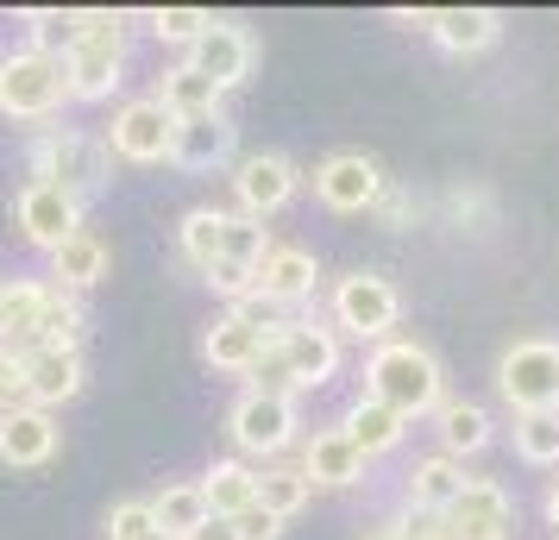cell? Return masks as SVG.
Here are the masks:
<instances>
[{
  "label": "cell",
  "instance_id": "1",
  "mask_svg": "<svg viewBox=\"0 0 559 540\" xmlns=\"http://www.w3.org/2000/svg\"><path fill=\"white\" fill-rule=\"evenodd\" d=\"M365 396L396 409L403 421H415V415H433L447 403V371L421 339H383L365 359Z\"/></svg>",
  "mask_w": 559,
  "mask_h": 540
},
{
  "label": "cell",
  "instance_id": "2",
  "mask_svg": "<svg viewBox=\"0 0 559 540\" xmlns=\"http://www.w3.org/2000/svg\"><path fill=\"white\" fill-rule=\"evenodd\" d=\"M82 32L70 57H63V82L70 101H107L127 82V20L120 13H76Z\"/></svg>",
  "mask_w": 559,
  "mask_h": 540
},
{
  "label": "cell",
  "instance_id": "3",
  "mask_svg": "<svg viewBox=\"0 0 559 540\" xmlns=\"http://www.w3.org/2000/svg\"><path fill=\"white\" fill-rule=\"evenodd\" d=\"M26 170H32V182H51V189H63V195L82 202V195H95V189L114 177V157H107V145L88 139V132L45 127L38 139H32Z\"/></svg>",
  "mask_w": 559,
  "mask_h": 540
},
{
  "label": "cell",
  "instance_id": "4",
  "mask_svg": "<svg viewBox=\"0 0 559 540\" xmlns=\"http://www.w3.org/2000/svg\"><path fill=\"white\" fill-rule=\"evenodd\" d=\"M70 101V82H63V57H45V51H7L0 57V113L7 120H57Z\"/></svg>",
  "mask_w": 559,
  "mask_h": 540
},
{
  "label": "cell",
  "instance_id": "5",
  "mask_svg": "<svg viewBox=\"0 0 559 540\" xmlns=\"http://www.w3.org/2000/svg\"><path fill=\"white\" fill-rule=\"evenodd\" d=\"M497 389L515 415L559 409V339H515L497 359Z\"/></svg>",
  "mask_w": 559,
  "mask_h": 540
},
{
  "label": "cell",
  "instance_id": "6",
  "mask_svg": "<svg viewBox=\"0 0 559 540\" xmlns=\"http://www.w3.org/2000/svg\"><path fill=\"white\" fill-rule=\"evenodd\" d=\"M333 321L353 339H378L383 346L390 327L403 321V296H396V284L378 277V271H353V277L333 284Z\"/></svg>",
  "mask_w": 559,
  "mask_h": 540
},
{
  "label": "cell",
  "instance_id": "7",
  "mask_svg": "<svg viewBox=\"0 0 559 540\" xmlns=\"http://www.w3.org/2000/svg\"><path fill=\"white\" fill-rule=\"evenodd\" d=\"M170 132L177 120L164 113L157 95H139L114 113V127H107V157H120V164H170Z\"/></svg>",
  "mask_w": 559,
  "mask_h": 540
},
{
  "label": "cell",
  "instance_id": "8",
  "mask_svg": "<svg viewBox=\"0 0 559 540\" xmlns=\"http://www.w3.org/2000/svg\"><path fill=\"white\" fill-rule=\"evenodd\" d=\"M227 434H233L239 453H252V459H277V453H289V440H296V403H277V396L246 389V396L227 409Z\"/></svg>",
  "mask_w": 559,
  "mask_h": 540
},
{
  "label": "cell",
  "instance_id": "9",
  "mask_svg": "<svg viewBox=\"0 0 559 540\" xmlns=\"http://www.w3.org/2000/svg\"><path fill=\"white\" fill-rule=\"evenodd\" d=\"M189 70H202L221 95L227 88H239V82L252 76V63H258V45H252V32L239 26V20H214V26L189 45V57H182Z\"/></svg>",
  "mask_w": 559,
  "mask_h": 540
},
{
  "label": "cell",
  "instance_id": "10",
  "mask_svg": "<svg viewBox=\"0 0 559 540\" xmlns=\"http://www.w3.org/2000/svg\"><path fill=\"white\" fill-rule=\"evenodd\" d=\"M82 384H88V364H82V352H57V346H38V352H26L20 359V403H32V409H63V403H76Z\"/></svg>",
  "mask_w": 559,
  "mask_h": 540
},
{
  "label": "cell",
  "instance_id": "11",
  "mask_svg": "<svg viewBox=\"0 0 559 540\" xmlns=\"http://www.w3.org/2000/svg\"><path fill=\"white\" fill-rule=\"evenodd\" d=\"M314 195H321V207H333V214H365V207H378V195H383V170L365 152H333V157H321V170H314Z\"/></svg>",
  "mask_w": 559,
  "mask_h": 540
},
{
  "label": "cell",
  "instance_id": "12",
  "mask_svg": "<svg viewBox=\"0 0 559 540\" xmlns=\"http://www.w3.org/2000/svg\"><path fill=\"white\" fill-rule=\"evenodd\" d=\"M509 515H515V503L497 478H465V490L453 496V509L440 521H447L453 540H509Z\"/></svg>",
  "mask_w": 559,
  "mask_h": 540
},
{
  "label": "cell",
  "instance_id": "13",
  "mask_svg": "<svg viewBox=\"0 0 559 540\" xmlns=\"http://www.w3.org/2000/svg\"><path fill=\"white\" fill-rule=\"evenodd\" d=\"M13 220H20V232H26L38 252H57L82 227V202L63 195V189H51V182H26L20 202H13Z\"/></svg>",
  "mask_w": 559,
  "mask_h": 540
},
{
  "label": "cell",
  "instance_id": "14",
  "mask_svg": "<svg viewBox=\"0 0 559 540\" xmlns=\"http://www.w3.org/2000/svg\"><path fill=\"white\" fill-rule=\"evenodd\" d=\"M296 164L283 152H252L233 164V195H239V207L252 214V220H264V214H277L289 195H296Z\"/></svg>",
  "mask_w": 559,
  "mask_h": 540
},
{
  "label": "cell",
  "instance_id": "15",
  "mask_svg": "<svg viewBox=\"0 0 559 540\" xmlns=\"http://www.w3.org/2000/svg\"><path fill=\"white\" fill-rule=\"evenodd\" d=\"M271 346L283 352V364L296 371L302 389L333 384V371H340V339H333V327H321V321H283V334L271 339Z\"/></svg>",
  "mask_w": 559,
  "mask_h": 540
},
{
  "label": "cell",
  "instance_id": "16",
  "mask_svg": "<svg viewBox=\"0 0 559 540\" xmlns=\"http://www.w3.org/2000/svg\"><path fill=\"white\" fill-rule=\"evenodd\" d=\"M51 459H57V415L32 409V403H13L0 415V465L32 471V465H51Z\"/></svg>",
  "mask_w": 559,
  "mask_h": 540
},
{
  "label": "cell",
  "instance_id": "17",
  "mask_svg": "<svg viewBox=\"0 0 559 540\" xmlns=\"http://www.w3.org/2000/svg\"><path fill=\"white\" fill-rule=\"evenodd\" d=\"M252 284L264 302H277V309H296V302H308L314 296V284H321V264H314V252L308 245H271V252L258 257Z\"/></svg>",
  "mask_w": 559,
  "mask_h": 540
},
{
  "label": "cell",
  "instance_id": "18",
  "mask_svg": "<svg viewBox=\"0 0 559 540\" xmlns=\"http://www.w3.org/2000/svg\"><path fill=\"white\" fill-rule=\"evenodd\" d=\"M233 145H239V127H233L227 113H195V120H177V132H170V164L202 177V170L227 164Z\"/></svg>",
  "mask_w": 559,
  "mask_h": 540
},
{
  "label": "cell",
  "instance_id": "19",
  "mask_svg": "<svg viewBox=\"0 0 559 540\" xmlns=\"http://www.w3.org/2000/svg\"><path fill=\"white\" fill-rule=\"evenodd\" d=\"M433 45L453 57H478L490 51L497 38H503V13L497 7H447V13H433Z\"/></svg>",
  "mask_w": 559,
  "mask_h": 540
},
{
  "label": "cell",
  "instance_id": "20",
  "mask_svg": "<svg viewBox=\"0 0 559 540\" xmlns=\"http://www.w3.org/2000/svg\"><path fill=\"white\" fill-rule=\"evenodd\" d=\"M365 465H371V459H365V453H358L340 428H321V434L302 446V478H308V484L346 490V484H358V478H365Z\"/></svg>",
  "mask_w": 559,
  "mask_h": 540
},
{
  "label": "cell",
  "instance_id": "21",
  "mask_svg": "<svg viewBox=\"0 0 559 540\" xmlns=\"http://www.w3.org/2000/svg\"><path fill=\"white\" fill-rule=\"evenodd\" d=\"M51 277H57V289H63V296L95 289L107 277V239H102V232H88V227H76L51 252Z\"/></svg>",
  "mask_w": 559,
  "mask_h": 540
},
{
  "label": "cell",
  "instance_id": "22",
  "mask_svg": "<svg viewBox=\"0 0 559 540\" xmlns=\"http://www.w3.org/2000/svg\"><path fill=\"white\" fill-rule=\"evenodd\" d=\"M433 434H440V453H447V459H465V453H484V446L497 440V421H490V409H478V403L447 396V403L433 409Z\"/></svg>",
  "mask_w": 559,
  "mask_h": 540
},
{
  "label": "cell",
  "instance_id": "23",
  "mask_svg": "<svg viewBox=\"0 0 559 540\" xmlns=\"http://www.w3.org/2000/svg\"><path fill=\"white\" fill-rule=\"evenodd\" d=\"M264 346H271V339L258 334V327H246L239 314H221V321H214V327L202 334V359L214 364V371H233V377H246V371L264 359Z\"/></svg>",
  "mask_w": 559,
  "mask_h": 540
},
{
  "label": "cell",
  "instance_id": "24",
  "mask_svg": "<svg viewBox=\"0 0 559 540\" xmlns=\"http://www.w3.org/2000/svg\"><path fill=\"white\" fill-rule=\"evenodd\" d=\"M408 509L415 515H447L453 509V496L465 490V465L447 459V453H428V459H415V471H408Z\"/></svg>",
  "mask_w": 559,
  "mask_h": 540
},
{
  "label": "cell",
  "instance_id": "25",
  "mask_svg": "<svg viewBox=\"0 0 559 540\" xmlns=\"http://www.w3.org/2000/svg\"><path fill=\"white\" fill-rule=\"evenodd\" d=\"M340 434L353 440L365 459H378V453H396L408 434V421L396 409H383V403H371V396H358L353 409H346V421H340Z\"/></svg>",
  "mask_w": 559,
  "mask_h": 540
},
{
  "label": "cell",
  "instance_id": "26",
  "mask_svg": "<svg viewBox=\"0 0 559 540\" xmlns=\"http://www.w3.org/2000/svg\"><path fill=\"white\" fill-rule=\"evenodd\" d=\"M195 484H202L207 515H221V521H233L239 509H252L258 503V471L246 459H214L207 465V478H195Z\"/></svg>",
  "mask_w": 559,
  "mask_h": 540
},
{
  "label": "cell",
  "instance_id": "27",
  "mask_svg": "<svg viewBox=\"0 0 559 540\" xmlns=\"http://www.w3.org/2000/svg\"><path fill=\"white\" fill-rule=\"evenodd\" d=\"M157 101H164V113L170 120H195V113H227V95L214 88V82L202 76V70H189V63H170L164 70V82H157Z\"/></svg>",
  "mask_w": 559,
  "mask_h": 540
},
{
  "label": "cell",
  "instance_id": "28",
  "mask_svg": "<svg viewBox=\"0 0 559 540\" xmlns=\"http://www.w3.org/2000/svg\"><path fill=\"white\" fill-rule=\"evenodd\" d=\"M45 296H51V284H13L0 289V352H26L32 334H38V314H45Z\"/></svg>",
  "mask_w": 559,
  "mask_h": 540
},
{
  "label": "cell",
  "instance_id": "29",
  "mask_svg": "<svg viewBox=\"0 0 559 540\" xmlns=\"http://www.w3.org/2000/svg\"><path fill=\"white\" fill-rule=\"evenodd\" d=\"M82 334H88V314H82L76 296H63V289L51 284V296H45V314H38V334H32L26 352H38V346H57V352H82ZM20 352V359H26Z\"/></svg>",
  "mask_w": 559,
  "mask_h": 540
},
{
  "label": "cell",
  "instance_id": "30",
  "mask_svg": "<svg viewBox=\"0 0 559 540\" xmlns=\"http://www.w3.org/2000/svg\"><path fill=\"white\" fill-rule=\"evenodd\" d=\"M152 521H157V535H164V540H189L207 521L202 484H164L152 496Z\"/></svg>",
  "mask_w": 559,
  "mask_h": 540
},
{
  "label": "cell",
  "instance_id": "31",
  "mask_svg": "<svg viewBox=\"0 0 559 540\" xmlns=\"http://www.w3.org/2000/svg\"><path fill=\"white\" fill-rule=\"evenodd\" d=\"M308 496H314V484L302 478V465H271V471H258V509L264 515L289 521V515L308 509Z\"/></svg>",
  "mask_w": 559,
  "mask_h": 540
},
{
  "label": "cell",
  "instance_id": "32",
  "mask_svg": "<svg viewBox=\"0 0 559 540\" xmlns=\"http://www.w3.org/2000/svg\"><path fill=\"white\" fill-rule=\"evenodd\" d=\"M221 227H227V214H221V207H189V214H182L177 245H182V257H189L195 271L214 264V252H221Z\"/></svg>",
  "mask_w": 559,
  "mask_h": 540
},
{
  "label": "cell",
  "instance_id": "33",
  "mask_svg": "<svg viewBox=\"0 0 559 540\" xmlns=\"http://www.w3.org/2000/svg\"><path fill=\"white\" fill-rule=\"evenodd\" d=\"M277 239H271V227L264 220H252V214H227V227H221V252L227 264H246V271H258V257L271 252Z\"/></svg>",
  "mask_w": 559,
  "mask_h": 540
},
{
  "label": "cell",
  "instance_id": "34",
  "mask_svg": "<svg viewBox=\"0 0 559 540\" xmlns=\"http://www.w3.org/2000/svg\"><path fill=\"white\" fill-rule=\"evenodd\" d=\"M82 20L76 13H63V7H38V13H26V51H45V57H70V45H76Z\"/></svg>",
  "mask_w": 559,
  "mask_h": 540
},
{
  "label": "cell",
  "instance_id": "35",
  "mask_svg": "<svg viewBox=\"0 0 559 540\" xmlns=\"http://www.w3.org/2000/svg\"><path fill=\"white\" fill-rule=\"evenodd\" d=\"M515 453L528 465H559V409L515 415Z\"/></svg>",
  "mask_w": 559,
  "mask_h": 540
},
{
  "label": "cell",
  "instance_id": "36",
  "mask_svg": "<svg viewBox=\"0 0 559 540\" xmlns=\"http://www.w3.org/2000/svg\"><path fill=\"white\" fill-rule=\"evenodd\" d=\"M207 26H214V13H207V7H157V13H152V32L164 38V45H182V51H189Z\"/></svg>",
  "mask_w": 559,
  "mask_h": 540
},
{
  "label": "cell",
  "instance_id": "37",
  "mask_svg": "<svg viewBox=\"0 0 559 540\" xmlns=\"http://www.w3.org/2000/svg\"><path fill=\"white\" fill-rule=\"evenodd\" d=\"M246 377H252L246 389H258V396H277V403H296V396H302V384H296V371L283 364L277 346H264V359H258Z\"/></svg>",
  "mask_w": 559,
  "mask_h": 540
},
{
  "label": "cell",
  "instance_id": "38",
  "mask_svg": "<svg viewBox=\"0 0 559 540\" xmlns=\"http://www.w3.org/2000/svg\"><path fill=\"white\" fill-rule=\"evenodd\" d=\"M107 540H157V521H152V503H114L107 509Z\"/></svg>",
  "mask_w": 559,
  "mask_h": 540
},
{
  "label": "cell",
  "instance_id": "39",
  "mask_svg": "<svg viewBox=\"0 0 559 540\" xmlns=\"http://www.w3.org/2000/svg\"><path fill=\"white\" fill-rule=\"evenodd\" d=\"M453 220H459V227L472 220V232L490 227V220H497V202H490V189H453Z\"/></svg>",
  "mask_w": 559,
  "mask_h": 540
},
{
  "label": "cell",
  "instance_id": "40",
  "mask_svg": "<svg viewBox=\"0 0 559 540\" xmlns=\"http://www.w3.org/2000/svg\"><path fill=\"white\" fill-rule=\"evenodd\" d=\"M202 277H207L214 289H221L227 302H246V296L258 289V284H252V271H246V264H227V257H214V264H207Z\"/></svg>",
  "mask_w": 559,
  "mask_h": 540
},
{
  "label": "cell",
  "instance_id": "41",
  "mask_svg": "<svg viewBox=\"0 0 559 540\" xmlns=\"http://www.w3.org/2000/svg\"><path fill=\"white\" fill-rule=\"evenodd\" d=\"M415 214H421V202H415L408 189H396V182H383V195H378V220H383V227L403 232L408 220H415Z\"/></svg>",
  "mask_w": 559,
  "mask_h": 540
},
{
  "label": "cell",
  "instance_id": "42",
  "mask_svg": "<svg viewBox=\"0 0 559 540\" xmlns=\"http://www.w3.org/2000/svg\"><path fill=\"white\" fill-rule=\"evenodd\" d=\"M277 528H283V521H277V515H264L258 503L233 515V535H239V540H277Z\"/></svg>",
  "mask_w": 559,
  "mask_h": 540
},
{
  "label": "cell",
  "instance_id": "43",
  "mask_svg": "<svg viewBox=\"0 0 559 540\" xmlns=\"http://www.w3.org/2000/svg\"><path fill=\"white\" fill-rule=\"evenodd\" d=\"M390 528H396V540H453L440 515H408V521H390Z\"/></svg>",
  "mask_w": 559,
  "mask_h": 540
},
{
  "label": "cell",
  "instance_id": "44",
  "mask_svg": "<svg viewBox=\"0 0 559 540\" xmlns=\"http://www.w3.org/2000/svg\"><path fill=\"white\" fill-rule=\"evenodd\" d=\"M20 403V359L13 352H0V415Z\"/></svg>",
  "mask_w": 559,
  "mask_h": 540
},
{
  "label": "cell",
  "instance_id": "45",
  "mask_svg": "<svg viewBox=\"0 0 559 540\" xmlns=\"http://www.w3.org/2000/svg\"><path fill=\"white\" fill-rule=\"evenodd\" d=\"M189 540H239V535H233V521H221V515H207V521H202V528H195Z\"/></svg>",
  "mask_w": 559,
  "mask_h": 540
},
{
  "label": "cell",
  "instance_id": "46",
  "mask_svg": "<svg viewBox=\"0 0 559 540\" xmlns=\"http://www.w3.org/2000/svg\"><path fill=\"white\" fill-rule=\"evenodd\" d=\"M390 20H396V26H408V32H428L433 26V13H421V7H415V13H408V7H396Z\"/></svg>",
  "mask_w": 559,
  "mask_h": 540
},
{
  "label": "cell",
  "instance_id": "47",
  "mask_svg": "<svg viewBox=\"0 0 559 540\" xmlns=\"http://www.w3.org/2000/svg\"><path fill=\"white\" fill-rule=\"evenodd\" d=\"M547 521H554V528H559V484L547 490Z\"/></svg>",
  "mask_w": 559,
  "mask_h": 540
},
{
  "label": "cell",
  "instance_id": "48",
  "mask_svg": "<svg viewBox=\"0 0 559 540\" xmlns=\"http://www.w3.org/2000/svg\"><path fill=\"white\" fill-rule=\"evenodd\" d=\"M365 540H396V528H378V535H365Z\"/></svg>",
  "mask_w": 559,
  "mask_h": 540
}]
</instances>
